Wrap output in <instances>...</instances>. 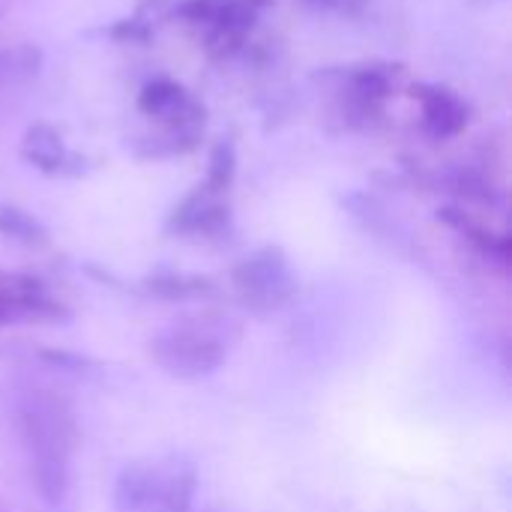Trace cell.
<instances>
[{"mask_svg": "<svg viewBox=\"0 0 512 512\" xmlns=\"http://www.w3.org/2000/svg\"><path fill=\"white\" fill-rule=\"evenodd\" d=\"M66 318H69L66 303L39 276L0 273V327L54 324Z\"/></svg>", "mask_w": 512, "mask_h": 512, "instance_id": "obj_5", "label": "cell"}, {"mask_svg": "<svg viewBox=\"0 0 512 512\" xmlns=\"http://www.w3.org/2000/svg\"><path fill=\"white\" fill-rule=\"evenodd\" d=\"M231 177H234V153H231V147H216L213 162H210V180H207V189L222 195V192L228 189Z\"/></svg>", "mask_w": 512, "mask_h": 512, "instance_id": "obj_11", "label": "cell"}, {"mask_svg": "<svg viewBox=\"0 0 512 512\" xmlns=\"http://www.w3.org/2000/svg\"><path fill=\"white\" fill-rule=\"evenodd\" d=\"M141 291L162 303H192V300H210L216 294V282L201 273L159 270L141 279Z\"/></svg>", "mask_w": 512, "mask_h": 512, "instance_id": "obj_7", "label": "cell"}, {"mask_svg": "<svg viewBox=\"0 0 512 512\" xmlns=\"http://www.w3.org/2000/svg\"><path fill=\"white\" fill-rule=\"evenodd\" d=\"M183 93L180 87L168 84V81H156V84H147L144 93H141V108L147 114H165V108H171L174 102H180Z\"/></svg>", "mask_w": 512, "mask_h": 512, "instance_id": "obj_10", "label": "cell"}, {"mask_svg": "<svg viewBox=\"0 0 512 512\" xmlns=\"http://www.w3.org/2000/svg\"><path fill=\"white\" fill-rule=\"evenodd\" d=\"M15 429L36 495L57 507L69 492V462L75 447L72 411L45 390H30L15 405Z\"/></svg>", "mask_w": 512, "mask_h": 512, "instance_id": "obj_1", "label": "cell"}, {"mask_svg": "<svg viewBox=\"0 0 512 512\" xmlns=\"http://www.w3.org/2000/svg\"><path fill=\"white\" fill-rule=\"evenodd\" d=\"M198 471L186 456H159L126 465L111 492L114 512H192Z\"/></svg>", "mask_w": 512, "mask_h": 512, "instance_id": "obj_3", "label": "cell"}, {"mask_svg": "<svg viewBox=\"0 0 512 512\" xmlns=\"http://www.w3.org/2000/svg\"><path fill=\"white\" fill-rule=\"evenodd\" d=\"M228 225V210L219 201V192H210L207 186L189 195L183 204L174 207L168 219V234L174 237H213Z\"/></svg>", "mask_w": 512, "mask_h": 512, "instance_id": "obj_6", "label": "cell"}, {"mask_svg": "<svg viewBox=\"0 0 512 512\" xmlns=\"http://www.w3.org/2000/svg\"><path fill=\"white\" fill-rule=\"evenodd\" d=\"M0 234L24 243V246H42L48 243V231L24 210L18 207H0Z\"/></svg>", "mask_w": 512, "mask_h": 512, "instance_id": "obj_8", "label": "cell"}, {"mask_svg": "<svg viewBox=\"0 0 512 512\" xmlns=\"http://www.w3.org/2000/svg\"><path fill=\"white\" fill-rule=\"evenodd\" d=\"M240 336L243 330L234 318L219 312H195L156 330L150 336V357L177 381H201L228 363Z\"/></svg>", "mask_w": 512, "mask_h": 512, "instance_id": "obj_2", "label": "cell"}, {"mask_svg": "<svg viewBox=\"0 0 512 512\" xmlns=\"http://www.w3.org/2000/svg\"><path fill=\"white\" fill-rule=\"evenodd\" d=\"M231 288L237 303L252 315H273L297 294V273L279 246H264L246 255L231 270Z\"/></svg>", "mask_w": 512, "mask_h": 512, "instance_id": "obj_4", "label": "cell"}, {"mask_svg": "<svg viewBox=\"0 0 512 512\" xmlns=\"http://www.w3.org/2000/svg\"><path fill=\"white\" fill-rule=\"evenodd\" d=\"M450 114L465 120V108H462L447 90H435V93L426 99V123L432 126L435 135H453V132H459V129L450 123Z\"/></svg>", "mask_w": 512, "mask_h": 512, "instance_id": "obj_9", "label": "cell"}]
</instances>
